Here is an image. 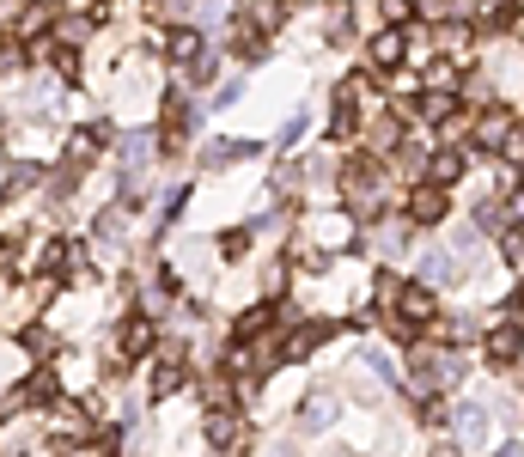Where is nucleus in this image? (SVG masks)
<instances>
[{"label":"nucleus","instance_id":"nucleus-19","mask_svg":"<svg viewBox=\"0 0 524 457\" xmlns=\"http://www.w3.org/2000/svg\"><path fill=\"white\" fill-rule=\"evenodd\" d=\"M55 403V396H62V385H55V372H49V366H43V372H31V390H25V403Z\"/></svg>","mask_w":524,"mask_h":457},{"label":"nucleus","instance_id":"nucleus-16","mask_svg":"<svg viewBox=\"0 0 524 457\" xmlns=\"http://www.w3.org/2000/svg\"><path fill=\"white\" fill-rule=\"evenodd\" d=\"M457 177H463V153H433L427 183H457Z\"/></svg>","mask_w":524,"mask_h":457},{"label":"nucleus","instance_id":"nucleus-17","mask_svg":"<svg viewBox=\"0 0 524 457\" xmlns=\"http://www.w3.org/2000/svg\"><path fill=\"white\" fill-rule=\"evenodd\" d=\"M165 49H171V62H195V55H202V37L189 31V25H177V31H171V43H165Z\"/></svg>","mask_w":524,"mask_h":457},{"label":"nucleus","instance_id":"nucleus-32","mask_svg":"<svg viewBox=\"0 0 524 457\" xmlns=\"http://www.w3.org/2000/svg\"><path fill=\"white\" fill-rule=\"evenodd\" d=\"M146 19H171V0H146Z\"/></svg>","mask_w":524,"mask_h":457},{"label":"nucleus","instance_id":"nucleus-12","mask_svg":"<svg viewBox=\"0 0 524 457\" xmlns=\"http://www.w3.org/2000/svg\"><path fill=\"white\" fill-rule=\"evenodd\" d=\"M420 116H427V122H445V116H457V92H452V86H433V92L420 98Z\"/></svg>","mask_w":524,"mask_h":457},{"label":"nucleus","instance_id":"nucleus-26","mask_svg":"<svg viewBox=\"0 0 524 457\" xmlns=\"http://www.w3.org/2000/svg\"><path fill=\"white\" fill-rule=\"evenodd\" d=\"M19 31H25V37L49 31V6H25V19H19Z\"/></svg>","mask_w":524,"mask_h":457},{"label":"nucleus","instance_id":"nucleus-25","mask_svg":"<svg viewBox=\"0 0 524 457\" xmlns=\"http://www.w3.org/2000/svg\"><path fill=\"white\" fill-rule=\"evenodd\" d=\"M146 153H153V141H146V135H135V141L122 146V165H129V171H140V165H146Z\"/></svg>","mask_w":524,"mask_h":457},{"label":"nucleus","instance_id":"nucleus-7","mask_svg":"<svg viewBox=\"0 0 524 457\" xmlns=\"http://www.w3.org/2000/svg\"><path fill=\"white\" fill-rule=\"evenodd\" d=\"M403 49H409V31H403V25H390V31L372 37V62H378V68H396Z\"/></svg>","mask_w":524,"mask_h":457},{"label":"nucleus","instance_id":"nucleus-27","mask_svg":"<svg viewBox=\"0 0 524 457\" xmlns=\"http://www.w3.org/2000/svg\"><path fill=\"white\" fill-rule=\"evenodd\" d=\"M25 165H0V202H6V195H12V189H19V183H25Z\"/></svg>","mask_w":524,"mask_h":457},{"label":"nucleus","instance_id":"nucleus-22","mask_svg":"<svg viewBox=\"0 0 524 457\" xmlns=\"http://www.w3.org/2000/svg\"><path fill=\"white\" fill-rule=\"evenodd\" d=\"M98 146H104V129H86V135H73V159L86 165V159H92Z\"/></svg>","mask_w":524,"mask_h":457},{"label":"nucleus","instance_id":"nucleus-31","mask_svg":"<svg viewBox=\"0 0 524 457\" xmlns=\"http://www.w3.org/2000/svg\"><path fill=\"white\" fill-rule=\"evenodd\" d=\"M385 19L390 25H403V19H409V0H385Z\"/></svg>","mask_w":524,"mask_h":457},{"label":"nucleus","instance_id":"nucleus-13","mask_svg":"<svg viewBox=\"0 0 524 457\" xmlns=\"http://www.w3.org/2000/svg\"><path fill=\"white\" fill-rule=\"evenodd\" d=\"M146 348H153V323H146V317H135V323L122 329V360H140Z\"/></svg>","mask_w":524,"mask_h":457},{"label":"nucleus","instance_id":"nucleus-3","mask_svg":"<svg viewBox=\"0 0 524 457\" xmlns=\"http://www.w3.org/2000/svg\"><path fill=\"white\" fill-rule=\"evenodd\" d=\"M409 366H415V385H452L457 372H463V360H457V353H427V348H420Z\"/></svg>","mask_w":524,"mask_h":457},{"label":"nucleus","instance_id":"nucleus-18","mask_svg":"<svg viewBox=\"0 0 524 457\" xmlns=\"http://www.w3.org/2000/svg\"><path fill=\"white\" fill-rule=\"evenodd\" d=\"M420 275L427 281H452V256L445 250H420Z\"/></svg>","mask_w":524,"mask_h":457},{"label":"nucleus","instance_id":"nucleus-30","mask_svg":"<svg viewBox=\"0 0 524 457\" xmlns=\"http://www.w3.org/2000/svg\"><path fill=\"white\" fill-rule=\"evenodd\" d=\"M19 62H25V55H19V43H0V73H12Z\"/></svg>","mask_w":524,"mask_h":457},{"label":"nucleus","instance_id":"nucleus-20","mask_svg":"<svg viewBox=\"0 0 524 457\" xmlns=\"http://www.w3.org/2000/svg\"><path fill=\"white\" fill-rule=\"evenodd\" d=\"M208 439H213V445H238V421L213 409V415H208Z\"/></svg>","mask_w":524,"mask_h":457},{"label":"nucleus","instance_id":"nucleus-1","mask_svg":"<svg viewBox=\"0 0 524 457\" xmlns=\"http://www.w3.org/2000/svg\"><path fill=\"white\" fill-rule=\"evenodd\" d=\"M390 312H396V329H403V336H415V323H427V317H433V293H427V287H396V293H390Z\"/></svg>","mask_w":524,"mask_h":457},{"label":"nucleus","instance_id":"nucleus-11","mask_svg":"<svg viewBox=\"0 0 524 457\" xmlns=\"http://www.w3.org/2000/svg\"><path fill=\"white\" fill-rule=\"evenodd\" d=\"M189 129H195V110H189V104H171V110H165V129H159V146H177Z\"/></svg>","mask_w":524,"mask_h":457},{"label":"nucleus","instance_id":"nucleus-2","mask_svg":"<svg viewBox=\"0 0 524 457\" xmlns=\"http://www.w3.org/2000/svg\"><path fill=\"white\" fill-rule=\"evenodd\" d=\"M342 195H348V208L372 213V202H378V165H366V159H353L348 171H342Z\"/></svg>","mask_w":524,"mask_h":457},{"label":"nucleus","instance_id":"nucleus-6","mask_svg":"<svg viewBox=\"0 0 524 457\" xmlns=\"http://www.w3.org/2000/svg\"><path fill=\"white\" fill-rule=\"evenodd\" d=\"M512 129H519V122H512V110H500V104H494L488 116L476 122V146H506V135H512Z\"/></svg>","mask_w":524,"mask_h":457},{"label":"nucleus","instance_id":"nucleus-5","mask_svg":"<svg viewBox=\"0 0 524 457\" xmlns=\"http://www.w3.org/2000/svg\"><path fill=\"white\" fill-rule=\"evenodd\" d=\"M482 353H488L494 366H512L524 353V336H519V323H500V329H488V342H482Z\"/></svg>","mask_w":524,"mask_h":457},{"label":"nucleus","instance_id":"nucleus-14","mask_svg":"<svg viewBox=\"0 0 524 457\" xmlns=\"http://www.w3.org/2000/svg\"><path fill=\"white\" fill-rule=\"evenodd\" d=\"M250 153H256V141H213L202 159H208V165H238V159H250Z\"/></svg>","mask_w":524,"mask_h":457},{"label":"nucleus","instance_id":"nucleus-23","mask_svg":"<svg viewBox=\"0 0 524 457\" xmlns=\"http://www.w3.org/2000/svg\"><path fill=\"white\" fill-rule=\"evenodd\" d=\"M457 433H463V439L476 445V439L488 433V421H482V409H463V415H457Z\"/></svg>","mask_w":524,"mask_h":457},{"label":"nucleus","instance_id":"nucleus-28","mask_svg":"<svg viewBox=\"0 0 524 457\" xmlns=\"http://www.w3.org/2000/svg\"><path fill=\"white\" fill-rule=\"evenodd\" d=\"M55 68H62V79H79V55L73 49H55Z\"/></svg>","mask_w":524,"mask_h":457},{"label":"nucleus","instance_id":"nucleus-4","mask_svg":"<svg viewBox=\"0 0 524 457\" xmlns=\"http://www.w3.org/2000/svg\"><path fill=\"white\" fill-rule=\"evenodd\" d=\"M445 183H415V195H409V220H420V226H439L445 220Z\"/></svg>","mask_w":524,"mask_h":457},{"label":"nucleus","instance_id":"nucleus-24","mask_svg":"<svg viewBox=\"0 0 524 457\" xmlns=\"http://www.w3.org/2000/svg\"><path fill=\"white\" fill-rule=\"evenodd\" d=\"M250 250V232L245 226H238V232H226V238H220V256H226V262H238V256H245Z\"/></svg>","mask_w":524,"mask_h":457},{"label":"nucleus","instance_id":"nucleus-21","mask_svg":"<svg viewBox=\"0 0 524 457\" xmlns=\"http://www.w3.org/2000/svg\"><path fill=\"white\" fill-rule=\"evenodd\" d=\"M299 421H305V427H329V421H336V403H329V396H312Z\"/></svg>","mask_w":524,"mask_h":457},{"label":"nucleus","instance_id":"nucleus-15","mask_svg":"<svg viewBox=\"0 0 524 457\" xmlns=\"http://www.w3.org/2000/svg\"><path fill=\"white\" fill-rule=\"evenodd\" d=\"M269 323H275V305H256V312L238 317V329H232V336H238V342H256V336H262Z\"/></svg>","mask_w":524,"mask_h":457},{"label":"nucleus","instance_id":"nucleus-10","mask_svg":"<svg viewBox=\"0 0 524 457\" xmlns=\"http://www.w3.org/2000/svg\"><path fill=\"white\" fill-rule=\"evenodd\" d=\"M183 372H189V366H183V353H165V360H159V372H153V396L165 403V396L183 385Z\"/></svg>","mask_w":524,"mask_h":457},{"label":"nucleus","instance_id":"nucleus-9","mask_svg":"<svg viewBox=\"0 0 524 457\" xmlns=\"http://www.w3.org/2000/svg\"><path fill=\"white\" fill-rule=\"evenodd\" d=\"M353 104H360V79H348L336 92V116H329V135H353Z\"/></svg>","mask_w":524,"mask_h":457},{"label":"nucleus","instance_id":"nucleus-8","mask_svg":"<svg viewBox=\"0 0 524 457\" xmlns=\"http://www.w3.org/2000/svg\"><path fill=\"white\" fill-rule=\"evenodd\" d=\"M329 342V323H305L299 336H287V348H280V360H305L312 348H323Z\"/></svg>","mask_w":524,"mask_h":457},{"label":"nucleus","instance_id":"nucleus-29","mask_svg":"<svg viewBox=\"0 0 524 457\" xmlns=\"http://www.w3.org/2000/svg\"><path fill=\"white\" fill-rule=\"evenodd\" d=\"M372 146H396V116H385V122L372 129Z\"/></svg>","mask_w":524,"mask_h":457}]
</instances>
